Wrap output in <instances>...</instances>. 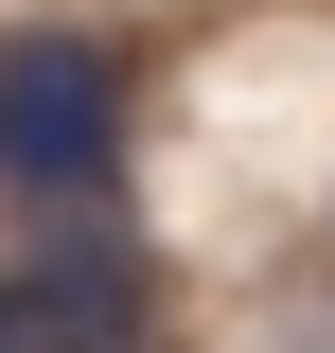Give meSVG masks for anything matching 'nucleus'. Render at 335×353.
Masks as SVG:
<instances>
[{"instance_id":"2","label":"nucleus","mask_w":335,"mask_h":353,"mask_svg":"<svg viewBox=\"0 0 335 353\" xmlns=\"http://www.w3.org/2000/svg\"><path fill=\"white\" fill-rule=\"evenodd\" d=\"M18 353H141L159 336V248L124 230V194L106 212H18Z\"/></svg>"},{"instance_id":"1","label":"nucleus","mask_w":335,"mask_h":353,"mask_svg":"<svg viewBox=\"0 0 335 353\" xmlns=\"http://www.w3.org/2000/svg\"><path fill=\"white\" fill-rule=\"evenodd\" d=\"M141 159V88L106 36L71 18H18L0 36V212H106Z\"/></svg>"},{"instance_id":"3","label":"nucleus","mask_w":335,"mask_h":353,"mask_svg":"<svg viewBox=\"0 0 335 353\" xmlns=\"http://www.w3.org/2000/svg\"><path fill=\"white\" fill-rule=\"evenodd\" d=\"M0 353H18V283H0Z\"/></svg>"}]
</instances>
